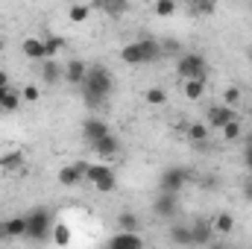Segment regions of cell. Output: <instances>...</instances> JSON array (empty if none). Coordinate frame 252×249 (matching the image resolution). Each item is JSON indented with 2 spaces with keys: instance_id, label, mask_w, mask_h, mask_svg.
I'll use <instances>...</instances> for the list:
<instances>
[{
  "instance_id": "f35d334b",
  "label": "cell",
  "mask_w": 252,
  "mask_h": 249,
  "mask_svg": "<svg viewBox=\"0 0 252 249\" xmlns=\"http://www.w3.org/2000/svg\"><path fill=\"white\" fill-rule=\"evenodd\" d=\"M0 88H9V73L6 70H0Z\"/></svg>"
},
{
  "instance_id": "b9f144b4",
  "label": "cell",
  "mask_w": 252,
  "mask_h": 249,
  "mask_svg": "<svg viewBox=\"0 0 252 249\" xmlns=\"http://www.w3.org/2000/svg\"><path fill=\"white\" fill-rule=\"evenodd\" d=\"M250 62H252V47H250Z\"/></svg>"
},
{
  "instance_id": "8d00e7d4",
  "label": "cell",
  "mask_w": 252,
  "mask_h": 249,
  "mask_svg": "<svg viewBox=\"0 0 252 249\" xmlns=\"http://www.w3.org/2000/svg\"><path fill=\"white\" fill-rule=\"evenodd\" d=\"M244 164H247V170L252 173V144H247V147H244Z\"/></svg>"
},
{
  "instance_id": "d4e9b609",
  "label": "cell",
  "mask_w": 252,
  "mask_h": 249,
  "mask_svg": "<svg viewBox=\"0 0 252 249\" xmlns=\"http://www.w3.org/2000/svg\"><path fill=\"white\" fill-rule=\"evenodd\" d=\"M220 135H223L226 141H241V138H244V126H241V121L235 118V121H229V124L220 129Z\"/></svg>"
},
{
  "instance_id": "277c9868",
  "label": "cell",
  "mask_w": 252,
  "mask_h": 249,
  "mask_svg": "<svg viewBox=\"0 0 252 249\" xmlns=\"http://www.w3.org/2000/svg\"><path fill=\"white\" fill-rule=\"evenodd\" d=\"M85 179L97 187L100 193H112L118 187V176H115V170L109 164H88L85 167Z\"/></svg>"
},
{
  "instance_id": "d6a6232c",
  "label": "cell",
  "mask_w": 252,
  "mask_h": 249,
  "mask_svg": "<svg viewBox=\"0 0 252 249\" xmlns=\"http://www.w3.org/2000/svg\"><path fill=\"white\" fill-rule=\"evenodd\" d=\"M53 241H56L59 247H67V244H70V229H67V226H53Z\"/></svg>"
},
{
  "instance_id": "52a82bcc",
  "label": "cell",
  "mask_w": 252,
  "mask_h": 249,
  "mask_svg": "<svg viewBox=\"0 0 252 249\" xmlns=\"http://www.w3.org/2000/svg\"><path fill=\"white\" fill-rule=\"evenodd\" d=\"M238 115H235V106H226V103H217V106H211L208 109V118H205V124L211 126V132H220L223 126L229 124V121H235Z\"/></svg>"
},
{
  "instance_id": "4dcf8cb0",
  "label": "cell",
  "mask_w": 252,
  "mask_h": 249,
  "mask_svg": "<svg viewBox=\"0 0 252 249\" xmlns=\"http://www.w3.org/2000/svg\"><path fill=\"white\" fill-rule=\"evenodd\" d=\"M217 9V0H193L190 3V15H211Z\"/></svg>"
},
{
  "instance_id": "603a6c76",
  "label": "cell",
  "mask_w": 252,
  "mask_h": 249,
  "mask_svg": "<svg viewBox=\"0 0 252 249\" xmlns=\"http://www.w3.org/2000/svg\"><path fill=\"white\" fill-rule=\"evenodd\" d=\"M138 226H141V220H138V214H135V211H121V214H118V229L138 232Z\"/></svg>"
},
{
  "instance_id": "836d02e7",
  "label": "cell",
  "mask_w": 252,
  "mask_h": 249,
  "mask_svg": "<svg viewBox=\"0 0 252 249\" xmlns=\"http://www.w3.org/2000/svg\"><path fill=\"white\" fill-rule=\"evenodd\" d=\"M161 53H164V56H179V53H182V47H179V41H176V38H167V41L161 44Z\"/></svg>"
},
{
  "instance_id": "9c48e42d",
  "label": "cell",
  "mask_w": 252,
  "mask_h": 249,
  "mask_svg": "<svg viewBox=\"0 0 252 249\" xmlns=\"http://www.w3.org/2000/svg\"><path fill=\"white\" fill-rule=\"evenodd\" d=\"M91 147H94V153H97L100 158H115V156L121 153V138L112 135V132H106V135H103L100 141H94Z\"/></svg>"
},
{
  "instance_id": "cb8c5ba5",
  "label": "cell",
  "mask_w": 252,
  "mask_h": 249,
  "mask_svg": "<svg viewBox=\"0 0 252 249\" xmlns=\"http://www.w3.org/2000/svg\"><path fill=\"white\" fill-rule=\"evenodd\" d=\"M185 97L188 100H202V94H205V82L202 79H185Z\"/></svg>"
},
{
  "instance_id": "83f0119b",
  "label": "cell",
  "mask_w": 252,
  "mask_h": 249,
  "mask_svg": "<svg viewBox=\"0 0 252 249\" xmlns=\"http://www.w3.org/2000/svg\"><path fill=\"white\" fill-rule=\"evenodd\" d=\"M88 15H91V6H85V3H73V6L67 9V18H70L73 24H82V21H88Z\"/></svg>"
},
{
  "instance_id": "2e32d148",
  "label": "cell",
  "mask_w": 252,
  "mask_h": 249,
  "mask_svg": "<svg viewBox=\"0 0 252 249\" xmlns=\"http://www.w3.org/2000/svg\"><path fill=\"white\" fill-rule=\"evenodd\" d=\"M94 6L109 18H121L129 12V0H94Z\"/></svg>"
},
{
  "instance_id": "7c38bea8",
  "label": "cell",
  "mask_w": 252,
  "mask_h": 249,
  "mask_svg": "<svg viewBox=\"0 0 252 249\" xmlns=\"http://www.w3.org/2000/svg\"><path fill=\"white\" fill-rule=\"evenodd\" d=\"M138 44H141V50H144V64H156V62L164 59V53H161V41H158V38L144 35V38H138Z\"/></svg>"
},
{
  "instance_id": "3957f363",
  "label": "cell",
  "mask_w": 252,
  "mask_h": 249,
  "mask_svg": "<svg viewBox=\"0 0 252 249\" xmlns=\"http://www.w3.org/2000/svg\"><path fill=\"white\" fill-rule=\"evenodd\" d=\"M176 73L182 76V79H208V62H205V56H199V53H185V56H179V62H176Z\"/></svg>"
},
{
  "instance_id": "f1b7e54d",
  "label": "cell",
  "mask_w": 252,
  "mask_h": 249,
  "mask_svg": "<svg viewBox=\"0 0 252 249\" xmlns=\"http://www.w3.org/2000/svg\"><path fill=\"white\" fill-rule=\"evenodd\" d=\"M144 100H147L150 106H164V103H167V91H164V88H158V85H156V88H147Z\"/></svg>"
},
{
  "instance_id": "5b68a950",
  "label": "cell",
  "mask_w": 252,
  "mask_h": 249,
  "mask_svg": "<svg viewBox=\"0 0 252 249\" xmlns=\"http://www.w3.org/2000/svg\"><path fill=\"white\" fill-rule=\"evenodd\" d=\"M190 179H193V173H190L188 167H179V164H176V167L161 170V176H158V187H161V190H173V193H179Z\"/></svg>"
},
{
  "instance_id": "5bb4252c",
  "label": "cell",
  "mask_w": 252,
  "mask_h": 249,
  "mask_svg": "<svg viewBox=\"0 0 252 249\" xmlns=\"http://www.w3.org/2000/svg\"><path fill=\"white\" fill-rule=\"evenodd\" d=\"M85 73H88V64L82 62V59H70V62L64 64V82L67 85H82Z\"/></svg>"
},
{
  "instance_id": "30bf717a",
  "label": "cell",
  "mask_w": 252,
  "mask_h": 249,
  "mask_svg": "<svg viewBox=\"0 0 252 249\" xmlns=\"http://www.w3.org/2000/svg\"><path fill=\"white\" fill-rule=\"evenodd\" d=\"M106 132H112V129H109V124H106L103 118H85V121H82V138H85L88 144L100 141Z\"/></svg>"
},
{
  "instance_id": "8fae6325",
  "label": "cell",
  "mask_w": 252,
  "mask_h": 249,
  "mask_svg": "<svg viewBox=\"0 0 252 249\" xmlns=\"http://www.w3.org/2000/svg\"><path fill=\"white\" fill-rule=\"evenodd\" d=\"M211 238H214L211 220H193L190 223V241H193V247H205V244H211Z\"/></svg>"
},
{
  "instance_id": "d590c367",
  "label": "cell",
  "mask_w": 252,
  "mask_h": 249,
  "mask_svg": "<svg viewBox=\"0 0 252 249\" xmlns=\"http://www.w3.org/2000/svg\"><path fill=\"white\" fill-rule=\"evenodd\" d=\"M238 100H241V88H226L223 103H226V106H238Z\"/></svg>"
},
{
  "instance_id": "44dd1931",
  "label": "cell",
  "mask_w": 252,
  "mask_h": 249,
  "mask_svg": "<svg viewBox=\"0 0 252 249\" xmlns=\"http://www.w3.org/2000/svg\"><path fill=\"white\" fill-rule=\"evenodd\" d=\"M211 226H214V235H229V232L235 229V217H232L229 211H220V214L211 220Z\"/></svg>"
},
{
  "instance_id": "e575fe53",
  "label": "cell",
  "mask_w": 252,
  "mask_h": 249,
  "mask_svg": "<svg viewBox=\"0 0 252 249\" xmlns=\"http://www.w3.org/2000/svg\"><path fill=\"white\" fill-rule=\"evenodd\" d=\"M21 97H24V100H30V103H35V100L41 97V91H38V85H24Z\"/></svg>"
},
{
  "instance_id": "4fadbf2b",
  "label": "cell",
  "mask_w": 252,
  "mask_h": 249,
  "mask_svg": "<svg viewBox=\"0 0 252 249\" xmlns=\"http://www.w3.org/2000/svg\"><path fill=\"white\" fill-rule=\"evenodd\" d=\"M109 247L112 249H141L144 247V238H141L138 232H126V229H121V235L109 238Z\"/></svg>"
},
{
  "instance_id": "8992f818",
  "label": "cell",
  "mask_w": 252,
  "mask_h": 249,
  "mask_svg": "<svg viewBox=\"0 0 252 249\" xmlns=\"http://www.w3.org/2000/svg\"><path fill=\"white\" fill-rule=\"evenodd\" d=\"M153 211H156V217H161V220H173V217L179 214V193L161 190V193L156 196V202H153Z\"/></svg>"
},
{
  "instance_id": "ab89813d",
  "label": "cell",
  "mask_w": 252,
  "mask_h": 249,
  "mask_svg": "<svg viewBox=\"0 0 252 249\" xmlns=\"http://www.w3.org/2000/svg\"><path fill=\"white\" fill-rule=\"evenodd\" d=\"M244 144H252V132L247 135V138H244Z\"/></svg>"
},
{
  "instance_id": "74e56055",
  "label": "cell",
  "mask_w": 252,
  "mask_h": 249,
  "mask_svg": "<svg viewBox=\"0 0 252 249\" xmlns=\"http://www.w3.org/2000/svg\"><path fill=\"white\" fill-rule=\"evenodd\" d=\"M244 199H250V202H252V179L244 182Z\"/></svg>"
},
{
  "instance_id": "484cf974",
  "label": "cell",
  "mask_w": 252,
  "mask_h": 249,
  "mask_svg": "<svg viewBox=\"0 0 252 249\" xmlns=\"http://www.w3.org/2000/svg\"><path fill=\"white\" fill-rule=\"evenodd\" d=\"M44 47H47V59H56L64 50V38L62 35H47L44 38Z\"/></svg>"
},
{
  "instance_id": "d6986e66",
  "label": "cell",
  "mask_w": 252,
  "mask_h": 249,
  "mask_svg": "<svg viewBox=\"0 0 252 249\" xmlns=\"http://www.w3.org/2000/svg\"><path fill=\"white\" fill-rule=\"evenodd\" d=\"M121 59H124L129 67H141V64H144V50H141V44H138V41L126 44L124 50H121Z\"/></svg>"
},
{
  "instance_id": "ffe728a7",
  "label": "cell",
  "mask_w": 252,
  "mask_h": 249,
  "mask_svg": "<svg viewBox=\"0 0 252 249\" xmlns=\"http://www.w3.org/2000/svg\"><path fill=\"white\" fill-rule=\"evenodd\" d=\"M21 167H24V153L12 150V153H3V156H0V170L15 173V170H21Z\"/></svg>"
},
{
  "instance_id": "6da1fadb",
  "label": "cell",
  "mask_w": 252,
  "mask_h": 249,
  "mask_svg": "<svg viewBox=\"0 0 252 249\" xmlns=\"http://www.w3.org/2000/svg\"><path fill=\"white\" fill-rule=\"evenodd\" d=\"M79 88H82L85 103H88L91 109H97V106H103V103L109 100V94H112V88H115V76H112L109 67L91 64L88 73H85V82H82Z\"/></svg>"
},
{
  "instance_id": "f546056e",
  "label": "cell",
  "mask_w": 252,
  "mask_h": 249,
  "mask_svg": "<svg viewBox=\"0 0 252 249\" xmlns=\"http://www.w3.org/2000/svg\"><path fill=\"white\" fill-rule=\"evenodd\" d=\"M21 109V97L9 88L6 94H3V103H0V112H18Z\"/></svg>"
},
{
  "instance_id": "7a4b0ae2",
  "label": "cell",
  "mask_w": 252,
  "mask_h": 249,
  "mask_svg": "<svg viewBox=\"0 0 252 249\" xmlns=\"http://www.w3.org/2000/svg\"><path fill=\"white\" fill-rule=\"evenodd\" d=\"M24 238L35 241V244H44V241L53 238V214H50V208H32L27 214V235Z\"/></svg>"
},
{
  "instance_id": "4316f807",
  "label": "cell",
  "mask_w": 252,
  "mask_h": 249,
  "mask_svg": "<svg viewBox=\"0 0 252 249\" xmlns=\"http://www.w3.org/2000/svg\"><path fill=\"white\" fill-rule=\"evenodd\" d=\"M208 132H211V126H208V124H190L188 126V138L193 141V144H205Z\"/></svg>"
},
{
  "instance_id": "ac0fdd59",
  "label": "cell",
  "mask_w": 252,
  "mask_h": 249,
  "mask_svg": "<svg viewBox=\"0 0 252 249\" xmlns=\"http://www.w3.org/2000/svg\"><path fill=\"white\" fill-rule=\"evenodd\" d=\"M38 64H41V79H44L47 85H56L59 79H64V70L59 67L56 59H44V62H38Z\"/></svg>"
},
{
  "instance_id": "ba28073f",
  "label": "cell",
  "mask_w": 252,
  "mask_h": 249,
  "mask_svg": "<svg viewBox=\"0 0 252 249\" xmlns=\"http://www.w3.org/2000/svg\"><path fill=\"white\" fill-rule=\"evenodd\" d=\"M85 167H88L85 161H73V164H64L62 170H59V176H56V179H59V185H62V187L79 185V182L85 179Z\"/></svg>"
},
{
  "instance_id": "7402d4cb",
  "label": "cell",
  "mask_w": 252,
  "mask_h": 249,
  "mask_svg": "<svg viewBox=\"0 0 252 249\" xmlns=\"http://www.w3.org/2000/svg\"><path fill=\"white\" fill-rule=\"evenodd\" d=\"M167 238H170L173 244H179V247H193V241H190V226H170Z\"/></svg>"
},
{
  "instance_id": "9a60e30c",
  "label": "cell",
  "mask_w": 252,
  "mask_h": 249,
  "mask_svg": "<svg viewBox=\"0 0 252 249\" xmlns=\"http://www.w3.org/2000/svg\"><path fill=\"white\" fill-rule=\"evenodd\" d=\"M21 50H24V56H27V59H32V62H44V59H47L44 38H24Z\"/></svg>"
},
{
  "instance_id": "60d3db41",
  "label": "cell",
  "mask_w": 252,
  "mask_h": 249,
  "mask_svg": "<svg viewBox=\"0 0 252 249\" xmlns=\"http://www.w3.org/2000/svg\"><path fill=\"white\" fill-rule=\"evenodd\" d=\"M6 91H9V88H0V103H3V94H6Z\"/></svg>"
},
{
  "instance_id": "e0dca14e",
  "label": "cell",
  "mask_w": 252,
  "mask_h": 249,
  "mask_svg": "<svg viewBox=\"0 0 252 249\" xmlns=\"http://www.w3.org/2000/svg\"><path fill=\"white\" fill-rule=\"evenodd\" d=\"M0 235L3 238H24L27 235V217H12V220L0 223Z\"/></svg>"
},
{
  "instance_id": "1f68e13d",
  "label": "cell",
  "mask_w": 252,
  "mask_h": 249,
  "mask_svg": "<svg viewBox=\"0 0 252 249\" xmlns=\"http://www.w3.org/2000/svg\"><path fill=\"white\" fill-rule=\"evenodd\" d=\"M176 12V0H156V15L158 18H170Z\"/></svg>"
}]
</instances>
